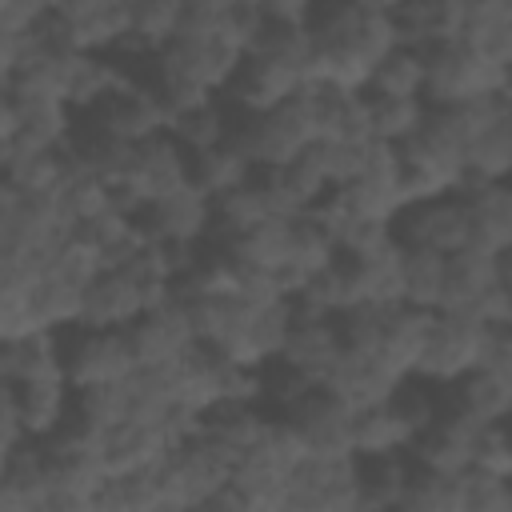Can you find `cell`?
Wrapping results in <instances>:
<instances>
[{
  "mask_svg": "<svg viewBox=\"0 0 512 512\" xmlns=\"http://www.w3.org/2000/svg\"><path fill=\"white\" fill-rule=\"evenodd\" d=\"M188 184H192V156L180 148V140L172 132H156L136 144L132 168L116 184V204L136 216L140 208H148Z\"/></svg>",
  "mask_w": 512,
  "mask_h": 512,
  "instance_id": "obj_4",
  "label": "cell"
},
{
  "mask_svg": "<svg viewBox=\"0 0 512 512\" xmlns=\"http://www.w3.org/2000/svg\"><path fill=\"white\" fill-rule=\"evenodd\" d=\"M0 144H32V148H64L76 136V112L64 100L52 96H28V92H0Z\"/></svg>",
  "mask_w": 512,
  "mask_h": 512,
  "instance_id": "obj_11",
  "label": "cell"
},
{
  "mask_svg": "<svg viewBox=\"0 0 512 512\" xmlns=\"http://www.w3.org/2000/svg\"><path fill=\"white\" fill-rule=\"evenodd\" d=\"M396 240L404 248H428L440 256H456L472 244V216L464 204V192H444L432 200L404 204L396 216Z\"/></svg>",
  "mask_w": 512,
  "mask_h": 512,
  "instance_id": "obj_10",
  "label": "cell"
},
{
  "mask_svg": "<svg viewBox=\"0 0 512 512\" xmlns=\"http://www.w3.org/2000/svg\"><path fill=\"white\" fill-rule=\"evenodd\" d=\"M372 96H424L428 92V48L396 44L368 80Z\"/></svg>",
  "mask_w": 512,
  "mask_h": 512,
  "instance_id": "obj_35",
  "label": "cell"
},
{
  "mask_svg": "<svg viewBox=\"0 0 512 512\" xmlns=\"http://www.w3.org/2000/svg\"><path fill=\"white\" fill-rule=\"evenodd\" d=\"M364 8H376V12H396L404 0H360Z\"/></svg>",
  "mask_w": 512,
  "mask_h": 512,
  "instance_id": "obj_56",
  "label": "cell"
},
{
  "mask_svg": "<svg viewBox=\"0 0 512 512\" xmlns=\"http://www.w3.org/2000/svg\"><path fill=\"white\" fill-rule=\"evenodd\" d=\"M60 196H64V208H68V216L76 224H84V220L116 208V184L104 180V176H96V172H88V168H80V164H72V160H68V180H64Z\"/></svg>",
  "mask_w": 512,
  "mask_h": 512,
  "instance_id": "obj_46",
  "label": "cell"
},
{
  "mask_svg": "<svg viewBox=\"0 0 512 512\" xmlns=\"http://www.w3.org/2000/svg\"><path fill=\"white\" fill-rule=\"evenodd\" d=\"M472 468H484V472H496V476H508L512 480V432H508V424L480 428Z\"/></svg>",
  "mask_w": 512,
  "mask_h": 512,
  "instance_id": "obj_51",
  "label": "cell"
},
{
  "mask_svg": "<svg viewBox=\"0 0 512 512\" xmlns=\"http://www.w3.org/2000/svg\"><path fill=\"white\" fill-rule=\"evenodd\" d=\"M64 364L72 388H96V384H116L140 368L128 328H68L64 332Z\"/></svg>",
  "mask_w": 512,
  "mask_h": 512,
  "instance_id": "obj_8",
  "label": "cell"
},
{
  "mask_svg": "<svg viewBox=\"0 0 512 512\" xmlns=\"http://www.w3.org/2000/svg\"><path fill=\"white\" fill-rule=\"evenodd\" d=\"M496 96H500V100L512 108V60L500 68V88H496Z\"/></svg>",
  "mask_w": 512,
  "mask_h": 512,
  "instance_id": "obj_55",
  "label": "cell"
},
{
  "mask_svg": "<svg viewBox=\"0 0 512 512\" xmlns=\"http://www.w3.org/2000/svg\"><path fill=\"white\" fill-rule=\"evenodd\" d=\"M332 192H336V200L344 204L348 216L396 220L404 212V160H400V148L388 144V140H372L364 172L352 184L332 188Z\"/></svg>",
  "mask_w": 512,
  "mask_h": 512,
  "instance_id": "obj_12",
  "label": "cell"
},
{
  "mask_svg": "<svg viewBox=\"0 0 512 512\" xmlns=\"http://www.w3.org/2000/svg\"><path fill=\"white\" fill-rule=\"evenodd\" d=\"M504 424H508V432H512V416H508V420H504Z\"/></svg>",
  "mask_w": 512,
  "mask_h": 512,
  "instance_id": "obj_57",
  "label": "cell"
},
{
  "mask_svg": "<svg viewBox=\"0 0 512 512\" xmlns=\"http://www.w3.org/2000/svg\"><path fill=\"white\" fill-rule=\"evenodd\" d=\"M284 420L300 432L304 448L316 456H352L356 452V408L344 404L324 384L308 400H300L292 412H284Z\"/></svg>",
  "mask_w": 512,
  "mask_h": 512,
  "instance_id": "obj_14",
  "label": "cell"
},
{
  "mask_svg": "<svg viewBox=\"0 0 512 512\" xmlns=\"http://www.w3.org/2000/svg\"><path fill=\"white\" fill-rule=\"evenodd\" d=\"M396 240V220H384V216H344L336 224V248L344 260H368V256H380L388 252Z\"/></svg>",
  "mask_w": 512,
  "mask_h": 512,
  "instance_id": "obj_47",
  "label": "cell"
},
{
  "mask_svg": "<svg viewBox=\"0 0 512 512\" xmlns=\"http://www.w3.org/2000/svg\"><path fill=\"white\" fill-rule=\"evenodd\" d=\"M76 56H80V52H76ZM76 56H68V52H44V48H40V52H32L16 72L4 76V88L28 92V96H52V100H64V104H68Z\"/></svg>",
  "mask_w": 512,
  "mask_h": 512,
  "instance_id": "obj_34",
  "label": "cell"
},
{
  "mask_svg": "<svg viewBox=\"0 0 512 512\" xmlns=\"http://www.w3.org/2000/svg\"><path fill=\"white\" fill-rule=\"evenodd\" d=\"M0 512H44L52 492V472L40 440H28L0 456Z\"/></svg>",
  "mask_w": 512,
  "mask_h": 512,
  "instance_id": "obj_19",
  "label": "cell"
},
{
  "mask_svg": "<svg viewBox=\"0 0 512 512\" xmlns=\"http://www.w3.org/2000/svg\"><path fill=\"white\" fill-rule=\"evenodd\" d=\"M236 456L216 444L212 436H192L168 452L160 464V484H164V512L180 508H204L224 484H232Z\"/></svg>",
  "mask_w": 512,
  "mask_h": 512,
  "instance_id": "obj_3",
  "label": "cell"
},
{
  "mask_svg": "<svg viewBox=\"0 0 512 512\" xmlns=\"http://www.w3.org/2000/svg\"><path fill=\"white\" fill-rule=\"evenodd\" d=\"M284 512H360V456L308 452L288 476Z\"/></svg>",
  "mask_w": 512,
  "mask_h": 512,
  "instance_id": "obj_6",
  "label": "cell"
},
{
  "mask_svg": "<svg viewBox=\"0 0 512 512\" xmlns=\"http://www.w3.org/2000/svg\"><path fill=\"white\" fill-rule=\"evenodd\" d=\"M492 328L496 324H488L472 312H436L432 336H428V348H424V360H420L416 376L428 380V384H452L464 372L480 368L484 352H488V340H492Z\"/></svg>",
  "mask_w": 512,
  "mask_h": 512,
  "instance_id": "obj_7",
  "label": "cell"
},
{
  "mask_svg": "<svg viewBox=\"0 0 512 512\" xmlns=\"http://www.w3.org/2000/svg\"><path fill=\"white\" fill-rule=\"evenodd\" d=\"M228 128H232V108H228L224 96L204 100V104H196V108H188V112H176V116L168 120V132L180 140V148H184L188 156L224 144V140H228Z\"/></svg>",
  "mask_w": 512,
  "mask_h": 512,
  "instance_id": "obj_36",
  "label": "cell"
},
{
  "mask_svg": "<svg viewBox=\"0 0 512 512\" xmlns=\"http://www.w3.org/2000/svg\"><path fill=\"white\" fill-rule=\"evenodd\" d=\"M172 448H176V440H172V432L164 424L124 420V424H116V428L104 432V468H108V476L156 468V464L168 460Z\"/></svg>",
  "mask_w": 512,
  "mask_h": 512,
  "instance_id": "obj_25",
  "label": "cell"
},
{
  "mask_svg": "<svg viewBox=\"0 0 512 512\" xmlns=\"http://www.w3.org/2000/svg\"><path fill=\"white\" fill-rule=\"evenodd\" d=\"M188 312H192L196 336L204 344L220 348L224 356H232V348L244 340V332L260 308L252 300H244L240 292H228V296H196V300H188Z\"/></svg>",
  "mask_w": 512,
  "mask_h": 512,
  "instance_id": "obj_29",
  "label": "cell"
},
{
  "mask_svg": "<svg viewBox=\"0 0 512 512\" xmlns=\"http://www.w3.org/2000/svg\"><path fill=\"white\" fill-rule=\"evenodd\" d=\"M124 4H132V0H64L56 12H64L72 24H80V20H92V16L112 12V8H124Z\"/></svg>",
  "mask_w": 512,
  "mask_h": 512,
  "instance_id": "obj_54",
  "label": "cell"
},
{
  "mask_svg": "<svg viewBox=\"0 0 512 512\" xmlns=\"http://www.w3.org/2000/svg\"><path fill=\"white\" fill-rule=\"evenodd\" d=\"M340 356H344V340H340L336 316H316V312L292 308V328H288L280 360L296 364L300 372H308L324 384L328 372L340 364Z\"/></svg>",
  "mask_w": 512,
  "mask_h": 512,
  "instance_id": "obj_20",
  "label": "cell"
},
{
  "mask_svg": "<svg viewBox=\"0 0 512 512\" xmlns=\"http://www.w3.org/2000/svg\"><path fill=\"white\" fill-rule=\"evenodd\" d=\"M432 320H436V312H428V308H412V304L388 308L376 356L392 372H400L404 380L416 376V368L424 360V348H428V336H432Z\"/></svg>",
  "mask_w": 512,
  "mask_h": 512,
  "instance_id": "obj_26",
  "label": "cell"
},
{
  "mask_svg": "<svg viewBox=\"0 0 512 512\" xmlns=\"http://www.w3.org/2000/svg\"><path fill=\"white\" fill-rule=\"evenodd\" d=\"M428 100L424 96H372L368 92V120H372V140H388V144H404L408 136L420 132L424 116H428Z\"/></svg>",
  "mask_w": 512,
  "mask_h": 512,
  "instance_id": "obj_45",
  "label": "cell"
},
{
  "mask_svg": "<svg viewBox=\"0 0 512 512\" xmlns=\"http://www.w3.org/2000/svg\"><path fill=\"white\" fill-rule=\"evenodd\" d=\"M80 120L92 124V128H100V132H112V136H120L128 144H140V140H148L156 132H168V120L172 116H168L164 100L156 96V88L140 76V80L124 84L120 92H112L92 112H84Z\"/></svg>",
  "mask_w": 512,
  "mask_h": 512,
  "instance_id": "obj_13",
  "label": "cell"
},
{
  "mask_svg": "<svg viewBox=\"0 0 512 512\" xmlns=\"http://www.w3.org/2000/svg\"><path fill=\"white\" fill-rule=\"evenodd\" d=\"M188 16V0H132V36L112 52L124 64H144L156 56Z\"/></svg>",
  "mask_w": 512,
  "mask_h": 512,
  "instance_id": "obj_27",
  "label": "cell"
},
{
  "mask_svg": "<svg viewBox=\"0 0 512 512\" xmlns=\"http://www.w3.org/2000/svg\"><path fill=\"white\" fill-rule=\"evenodd\" d=\"M244 268H268V272H280L288 264V252H292V220L284 216H268L260 224H252L232 248H228Z\"/></svg>",
  "mask_w": 512,
  "mask_h": 512,
  "instance_id": "obj_42",
  "label": "cell"
},
{
  "mask_svg": "<svg viewBox=\"0 0 512 512\" xmlns=\"http://www.w3.org/2000/svg\"><path fill=\"white\" fill-rule=\"evenodd\" d=\"M28 440L32 436L24 428V416L16 408V396H12L8 384H0V456L12 452V448H20V444H28Z\"/></svg>",
  "mask_w": 512,
  "mask_h": 512,
  "instance_id": "obj_52",
  "label": "cell"
},
{
  "mask_svg": "<svg viewBox=\"0 0 512 512\" xmlns=\"http://www.w3.org/2000/svg\"><path fill=\"white\" fill-rule=\"evenodd\" d=\"M408 476H412V456L408 452L360 456V512L400 508Z\"/></svg>",
  "mask_w": 512,
  "mask_h": 512,
  "instance_id": "obj_33",
  "label": "cell"
},
{
  "mask_svg": "<svg viewBox=\"0 0 512 512\" xmlns=\"http://www.w3.org/2000/svg\"><path fill=\"white\" fill-rule=\"evenodd\" d=\"M368 144L372 140H344V136H328V140H316L312 144V156L320 160L324 176L332 180V188H344L352 184L364 164H368Z\"/></svg>",
  "mask_w": 512,
  "mask_h": 512,
  "instance_id": "obj_49",
  "label": "cell"
},
{
  "mask_svg": "<svg viewBox=\"0 0 512 512\" xmlns=\"http://www.w3.org/2000/svg\"><path fill=\"white\" fill-rule=\"evenodd\" d=\"M272 416L276 412H268L264 404H212L204 412V436H212L240 460L264 440Z\"/></svg>",
  "mask_w": 512,
  "mask_h": 512,
  "instance_id": "obj_32",
  "label": "cell"
},
{
  "mask_svg": "<svg viewBox=\"0 0 512 512\" xmlns=\"http://www.w3.org/2000/svg\"><path fill=\"white\" fill-rule=\"evenodd\" d=\"M320 4H328V0H320Z\"/></svg>",
  "mask_w": 512,
  "mask_h": 512,
  "instance_id": "obj_58",
  "label": "cell"
},
{
  "mask_svg": "<svg viewBox=\"0 0 512 512\" xmlns=\"http://www.w3.org/2000/svg\"><path fill=\"white\" fill-rule=\"evenodd\" d=\"M316 4H320V0H260V12H264V20H272V24L308 28L312 16H316Z\"/></svg>",
  "mask_w": 512,
  "mask_h": 512,
  "instance_id": "obj_53",
  "label": "cell"
},
{
  "mask_svg": "<svg viewBox=\"0 0 512 512\" xmlns=\"http://www.w3.org/2000/svg\"><path fill=\"white\" fill-rule=\"evenodd\" d=\"M268 200H264V188L260 180H244L240 188L224 192L212 200V228H208V240L204 244H216V248H232L252 224L268 220Z\"/></svg>",
  "mask_w": 512,
  "mask_h": 512,
  "instance_id": "obj_31",
  "label": "cell"
},
{
  "mask_svg": "<svg viewBox=\"0 0 512 512\" xmlns=\"http://www.w3.org/2000/svg\"><path fill=\"white\" fill-rule=\"evenodd\" d=\"M448 288V256L428 248H404V304L436 312Z\"/></svg>",
  "mask_w": 512,
  "mask_h": 512,
  "instance_id": "obj_44",
  "label": "cell"
},
{
  "mask_svg": "<svg viewBox=\"0 0 512 512\" xmlns=\"http://www.w3.org/2000/svg\"><path fill=\"white\" fill-rule=\"evenodd\" d=\"M352 272H356L360 304H380V308L404 304V244H392L388 252L368 260H352Z\"/></svg>",
  "mask_w": 512,
  "mask_h": 512,
  "instance_id": "obj_37",
  "label": "cell"
},
{
  "mask_svg": "<svg viewBox=\"0 0 512 512\" xmlns=\"http://www.w3.org/2000/svg\"><path fill=\"white\" fill-rule=\"evenodd\" d=\"M304 84H312V64L272 52H248L224 100L236 112H272L276 104L292 100Z\"/></svg>",
  "mask_w": 512,
  "mask_h": 512,
  "instance_id": "obj_9",
  "label": "cell"
},
{
  "mask_svg": "<svg viewBox=\"0 0 512 512\" xmlns=\"http://www.w3.org/2000/svg\"><path fill=\"white\" fill-rule=\"evenodd\" d=\"M96 512H164V484H160V464L140 468V472H120L108 476Z\"/></svg>",
  "mask_w": 512,
  "mask_h": 512,
  "instance_id": "obj_38",
  "label": "cell"
},
{
  "mask_svg": "<svg viewBox=\"0 0 512 512\" xmlns=\"http://www.w3.org/2000/svg\"><path fill=\"white\" fill-rule=\"evenodd\" d=\"M476 436H480V424L468 420L464 412L448 408L444 396H440V416L412 440L408 456L424 468H440V472H468L472 468V456H476Z\"/></svg>",
  "mask_w": 512,
  "mask_h": 512,
  "instance_id": "obj_18",
  "label": "cell"
},
{
  "mask_svg": "<svg viewBox=\"0 0 512 512\" xmlns=\"http://www.w3.org/2000/svg\"><path fill=\"white\" fill-rule=\"evenodd\" d=\"M464 512H512V480L468 468L464 472Z\"/></svg>",
  "mask_w": 512,
  "mask_h": 512,
  "instance_id": "obj_50",
  "label": "cell"
},
{
  "mask_svg": "<svg viewBox=\"0 0 512 512\" xmlns=\"http://www.w3.org/2000/svg\"><path fill=\"white\" fill-rule=\"evenodd\" d=\"M0 168L4 184L36 196V192H60L68 180V156L64 148H32V144H0Z\"/></svg>",
  "mask_w": 512,
  "mask_h": 512,
  "instance_id": "obj_30",
  "label": "cell"
},
{
  "mask_svg": "<svg viewBox=\"0 0 512 512\" xmlns=\"http://www.w3.org/2000/svg\"><path fill=\"white\" fill-rule=\"evenodd\" d=\"M304 88L292 100L276 104L272 112H236L232 108L228 144H236L256 168H280V164L296 160L300 152H308L316 144V124L308 116Z\"/></svg>",
  "mask_w": 512,
  "mask_h": 512,
  "instance_id": "obj_2",
  "label": "cell"
},
{
  "mask_svg": "<svg viewBox=\"0 0 512 512\" xmlns=\"http://www.w3.org/2000/svg\"><path fill=\"white\" fill-rule=\"evenodd\" d=\"M136 228L144 240H176V244H204L212 228V196L196 184L148 204L136 212Z\"/></svg>",
  "mask_w": 512,
  "mask_h": 512,
  "instance_id": "obj_17",
  "label": "cell"
},
{
  "mask_svg": "<svg viewBox=\"0 0 512 512\" xmlns=\"http://www.w3.org/2000/svg\"><path fill=\"white\" fill-rule=\"evenodd\" d=\"M0 384H8V380H0ZM8 388L16 396V408H20L32 440L56 436L76 412V388L68 380H28V384H8Z\"/></svg>",
  "mask_w": 512,
  "mask_h": 512,
  "instance_id": "obj_28",
  "label": "cell"
},
{
  "mask_svg": "<svg viewBox=\"0 0 512 512\" xmlns=\"http://www.w3.org/2000/svg\"><path fill=\"white\" fill-rule=\"evenodd\" d=\"M332 260H340V248H336V228L312 208L304 216L292 220V252H288V264L300 268L304 276H316L320 268H328Z\"/></svg>",
  "mask_w": 512,
  "mask_h": 512,
  "instance_id": "obj_43",
  "label": "cell"
},
{
  "mask_svg": "<svg viewBox=\"0 0 512 512\" xmlns=\"http://www.w3.org/2000/svg\"><path fill=\"white\" fill-rule=\"evenodd\" d=\"M0 380L28 384V380H68L64 364V332L40 328L28 336L0 340ZM72 384V380H68Z\"/></svg>",
  "mask_w": 512,
  "mask_h": 512,
  "instance_id": "obj_21",
  "label": "cell"
},
{
  "mask_svg": "<svg viewBox=\"0 0 512 512\" xmlns=\"http://www.w3.org/2000/svg\"><path fill=\"white\" fill-rule=\"evenodd\" d=\"M312 32V80H328L352 92H368L372 68L400 44L392 12L364 8L360 0H328L316 4L308 24Z\"/></svg>",
  "mask_w": 512,
  "mask_h": 512,
  "instance_id": "obj_1",
  "label": "cell"
},
{
  "mask_svg": "<svg viewBox=\"0 0 512 512\" xmlns=\"http://www.w3.org/2000/svg\"><path fill=\"white\" fill-rule=\"evenodd\" d=\"M132 352L140 364H180L192 348H196V328H192V312L188 300L176 292L164 304H152L132 328H128Z\"/></svg>",
  "mask_w": 512,
  "mask_h": 512,
  "instance_id": "obj_15",
  "label": "cell"
},
{
  "mask_svg": "<svg viewBox=\"0 0 512 512\" xmlns=\"http://www.w3.org/2000/svg\"><path fill=\"white\" fill-rule=\"evenodd\" d=\"M416 432L396 412L392 400L360 408L356 412V456H380V452H408Z\"/></svg>",
  "mask_w": 512,
  "mask_h": 512,
  "instance_id": "obj_40",
  "label": "cell"
},
{
  "mask_svg": "<svg viewBox=\"0 0 512 512\" xmlns=\"http://www.w3.org/2000/svg\"><path fill=\"white\" fill-rule=\"evenodd\" d=\"M440 396L448 408L464 412L468 420H476L480 428L488 424H504L512 416V376L480 364L472 372H464L452 384H440Z\"/></svg>",
  "mask_w": 512,
  "mask_h": 512,
  "instance_id": "obj_22",
  "label": "cell"
},
{
  "mask_svg": "<svg viewBox=\"0 0 512 512\" xmlns=\"http://www.w3.org/2000/svg\"><path fill=\"white\" fill-rule=\"evenodd\" d=\"M148 308V288L132 268H100L88 280L80 328H132Z\"/></svg>",
  "mask_w": 512,
  "mask_h": 512,
  "instance_id": "obj_16",
  "label": "cell"
},
{
  "mask_svg": "<svg viewBox=\"0 0 512 512\" xmlns=\"http://www.w3.org/2000/svg\"><path fill=\"white\" fill-rule=\"evenodd\" d=\"M404 384L400 372H392L376 352H348L340 356V364L328 372L324 388L336 392L344 404H352L356 412L360 408H372V404H384L396 388Z\"/></svg>",
  "mask_w": 512,
  "mask_h": 512,
  "instance_id": "obj_23",
  "label": "cell"
},
{
  "mask_svg": "<svg viewBox=\"0 0 512 512\" xmlns=\"http://www.w3.org/2000/svg\"><path fill=\"white\" fill-rule=\"evenodd\" d=\"M464 204L472 216V244L484 252H512V180H468Z\"/></svg>",
  "mask_w": 512,
  "mask_h": 512,
  "instance_id": "obj_24",
  "label": "cell"
},
{
  "mask_svg": "<svg viewBox=\"0 0 512 512\" xmlns=\"http://www.w3.org/2000/svg\"><path fill=\"white\" fill-rule=\"evenodd\" d=\"M400 512H464V472H440L412 460Z\"/></svg>",
  "mask_w": 512,
  "mask_h": 512,
  "instance_id": "obj_39",
  "label": "cell"
},
{
  "mask_svg": "<svg viewBox=\"0 0 512 512\" xmlns=\"http://www.w3.org/2000/svg\"><path fill=\"white\" fill-rule=\"evenodd\" d=\"M256 176V164L236 148V144H216V148H208V152H196L192 156V184L200 188V192H208L212 200L216 196H224V192H232V188H240L244 180H252Z\"/></svg>",
  "mask_w": 512,
  "mask_h": 512,
  "instance_id": "obj_41",
  "label": "cell"
},
{
  "mask_svg": "<svg viewBox=\"0 0 512 512\" xmlns=\"http://www.w3.org/2000/svg\"><path fill=\"white\" fill-rule=\"evenodd\" d=\"M496 88H500V64H492L464 36L428 48V92H424L428 104L452 108L480 96H496Z\"/></svg>",
  "mask_w": 512,
  "mask_h": 512,
  "instance_id": "obj_5",
  "label": "cell"
},
{
  "mask_svg": "<svg viewBox=\"0 0 512 512\" xmlns=\"http://www.w3.org/2000/svg\"><path fill=\"white\" fill-rule=\"evenodd\" d=\"M316 388H320V380L308 376V372H300V368L288 364V360L264 364V408L276 412V416L292 412V408H296L300 400H308Z\"/></svg>",
  "mask_w": 512,
  "mask_h": 512,
  "instance_id": "obj_48",
  "label": "cell"
}]
</instances>
